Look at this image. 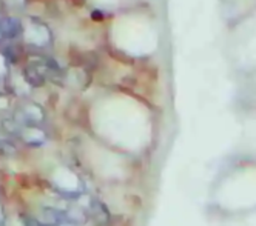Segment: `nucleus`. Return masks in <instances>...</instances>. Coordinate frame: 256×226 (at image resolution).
Wrapping results in <instances>:
<instances>
[{"label":"nucleus","mask_w":256,"mask_h":226,"mask_svg":"<svg viewBox=\"0 0 256 226\" xmlns=\"http://www.w3.org/2000/svg\"><path fill=\"white\" fill-rule=\"evenodd\" d=\"M90 208H91V214H93L94 220L99 225H102V226L106 225V222H108V213H106L105 206L100 202L93 200V202H91V205H90Z\"/></svg>","instance_id":"f257e3e1"},{"label":"nucleus","mask_w":256,"mask_h":226,"mask_svg":"<svg viewBox=\"0 0 256 226\" xmlns=\"http://www.w3.org/2000/svg\"><path fill=\"white\" fill-rule=\"evenodd\" d=\"M84 222H85V213L79 208H71L65 213L66 225H80Z\"/></svg>","instance_id":"f03ea898"}]
</instances>
